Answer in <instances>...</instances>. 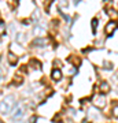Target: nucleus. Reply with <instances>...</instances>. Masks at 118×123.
<instances>
[{"instance_id":"nucleus-1","label":"nucleus","mask_w":118,"mask_h":123,"mask_svg":"<svg viewBox=\"0 0 118 123\" xmlns=\"http://www.w3.org/2000/svg\"><path fill=\"white\" fill-rule=\"evenodd\" d=\"M14 104H15L14 97L13 96H7L4 100L0 101V112H1V114H10L11 110H13Z\"/></svg>"},{"instance_id":"nucleus-2","label":"nucleus","mask_w":118,"mask_h":123,"mask_svg":"<svg viewBox=\"0 0 118 123\" xmlns=\"http://www.w3.org/2000/svg\"><path fill=\"white\" fill-rule=\"evenodd\" d=\"M117 29V23L114 22V21H110L107 25H106V27H104V31H106V34L107 36H111L114 33V30Z\"/></svg>"},{"instance_id":"nucleus-3","label":"nucleus","mask_w":118,"mask_h":123,"mask_svg":"<svg viewBox=\"0 0 118 123\" xmlns=\"http://www.w3.org/2000/svg\"><path fill=\"white\" fill-rule=\"evenodd\" d=\"M93 104H95V107H96V108H103V107L106 105V97L96 96L95 98H93Z\"/></svg>"},{"instance_id":"nucleus-4","label":"nucleus","mask_w":118,"mask_h":123,"mask_svg":"<svg viewBox=\"0 0 118 123\" xmlns=\"http://www.w3.org/2000/svg\"><path fill=\"white\" fill-rule=\"evenodd\" d=\"M7 60H8V63L11 64V66H15V64L18 63V55L14 53L13 51H10V52L7 53Z\"/></svg>"},{"instance_id":"nucleus-5","label":"nucleus","mask_w":118,"mask_h":123,"mask_svg":"<svg viewBox=\"0 0 118 123\" xmlns=\"http://www.w3.org/2000/svg\"><path fill=\"white\" fill-rule=\"evenodd\" d=\"M51 75H52V79H54V81H59V79L62 78V71L58 70V68H55V70H52Z\"/></svg>"},{"instance_id":"nucleus-6","label":"nucleus","mask_w":118,"mask_h":123,"mask_svg":"<svg viewBox=\"0 0 118 123\" xmlns=\"http://www.w3.org/2000/svg\"><path fill=\"white\" fill-rule=\"evenodd\" d=\"M22 114H23V108H22V107H17V108H15V112L13 114V118H14V119L21 118Z\"/></svg>"},{"instance_id":"nucleus-7","label":"nucleus","mask_w":118,"mask_h":123,"mask_svg":"<svg viewBox=\"0 0 118 123\" xmlns=\"http://www.w3.org/2000/svg\"><path fill=\"white\" fill-rule=\"evenodd\" d=\"M109 90H110L109 84H107V82H102V84H100V92L102 93H107Z\"/></svg>"},{"instance_id":"nucleus-8","label":"nucleus","mask_w":118,"mask_h":123,"mask_svg":"<svg viewBox=\"0 0 118 123\" xmlns=\"http://www.w3.org/2000/svg\"><path fill=\"white\" fill-rule=\"evenodd\" d=\"M47 43H48L47 38H36L35 40V45H41V47H43V45H45Z\"/></svg>"},{"instance_id":"nucleus-9","label":"nucleus","mask_w":118,"mask_h":123,"mask_svg":"<svg viewBox=\"0 0 118 123\" xmlns=\"http://www.w3.org/2000/svg\"><path fill=\"white\" fill-rule=\"evenodd\" d=\"M89 116L91 118H99V111H97V108H91L89 110Z\"/></svg>"},{"instance_id":"nucleus-10","label":"nucleus","mask_w":118,"mask_h":123,"mask_svg":"<svg viewBox=\"0 0 118 123\" xmlns=\"http://www.w3.org/2000/svg\"><path fill=\"white\" fill-rule=\"evenodd\" d=\"M107 14H109L113 19H117V18H118V12H117V11H114V10H109V11H107Z\"/></svg>"},{"instance_id":"nucleus-11","label":"nucleus","mask_w":118,"mask_h":123,"mask_svg":"<svg viewBox=\"0 0 118 123\" xmlns=\"http://www.w3.org/2000/svg\"><path fill=\"white\" fill-rule=\"evenodd\" d=\"M30 63L33 64V67H35V68H41V64H40V63H39L37 60H32Z\"/></svg>"},{"instance_id":"nucleus-12","label":"nucleus","mask_w":118,"mask_h":123,"mask_svg":"<svg viewBox=\"0 0 118 123\" xmlns=\"http://www.w3.org/2000/svg\"><path fill=\"white\" fill-rule=\"evenodd\" d=\"M6 33V25L3 22H0V34H4Z\"/></svg>"},{"instance_id":"nucleus-13","label":"nucleus","mask_w":118,"mask_h":123,"mask_svg":"<svg viewBox=\"0 0 118 123\" xmlns=\"http://www.w3.org/2000/svg\"><path fill=\"white\" fill-rule=\"evenodd\" d=\"M96 27H97V19L96 18H93V19H92V29L96 30Z\"/></svg>"},{"instance_id":"nucleus-14","label":"nucleus","mask_w":118,"mask_h":123,"mask_svg":"<svg viewBox=\"0 0 118 123\" xmlns=\"http://www.w3.org/2000/svg\"><path fill=\"white\" fill-rule=\"evenodd\" d=\"M14 82H15V84H21L22 82V77H18V74H17V77L14 78Z\"/></svg>"},{"instance_id":"nucleus-15","label":"nucleus","mask_w":118,"mask_h":123,"mask_svg":"<svg viewBox=\"0 0 118 123\" xmlns=\"http://www.w3.org/2000/svg\"><path fill=\"white\" fill-rule=\"evenodd\" d=\"M113 114H114V116H118V105H115V107H114Z\"/></svg>"},{"instance_id":"nucleus-16","label":"nucleus","mask_w":118,"mask_h":123,"mask_svg":"<svg viewBox=\"0 0 118 123\" xmlns=\"http://www.w3.org/2000/svg\"><path fill=\"white\" fill-rule=\"evenodd\" d=\"M36 120H37L36 116H32V118H30V123H36Z\"/></svg>"},{"instance_id":"nucleus-17","label":"nucleus","mask_w":118,"mask_h":123,"mask_svg":"<svg viewBox=\"0 0 118 123\" xmlns=\"http://www.w3.org/2000/svg\"><path fill=\"white\" fill-rule=\"evenodd\" d=\"M0 123H4V122H3V120H0Z\"/></svg>"}]
</instances>
